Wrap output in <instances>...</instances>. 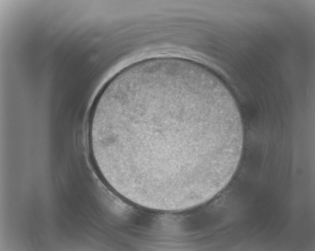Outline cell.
<instances>
[{"mask_svg":"<svg viewBox=\"0 0 315 251\" xmlns=\"http://www.w3.org/2000/svg\"><path fill=\"white\" fill-rule=\"evenodd\" d=\"M89 134L118 184L151 199L194 202L230 179L244 128L216 75L193 62L161 58L133 64L106 84Z\"/></svg>","mask_w":315,"mask_h":251,"instance_id":"obj_1","label":"cell"}]
</instances>
